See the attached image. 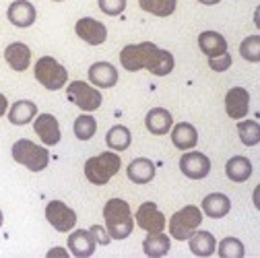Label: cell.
I'll return each mask as SVG.
<instances>
[{
    "mask_svg": "<svg viewBox=\"0 0 260 258\" xmlns=\"http://www.w3.org/2000/svg\"><path fill=\"white\" fill-rule=\"evenodd\" d=\"M120 62L128 73H139L147 69L155 77H166L174 71V54L168 50H161L151 42L143 44H130L122 48Z\"/></svg>",
    "mask_w": 260,
    "mask_h": 258,
    "instance_id": "6da1fadb",
    "label": "cell"
},
{
    "mask_svg": "<svg viewBox=\"0 0 260 258\" xmlns=\"http://www.w3.org/2000/svg\"><path fill=\"white\" fill-rule=\"evenodd\" d=\"M106 230L112 240H126L135 230V217L128 203L122 199H110L104 207Z\"/></svg>",
    "mask_w": 260,
    "mask_h": 258,
    "instance_id": "7a4b0ae2",
    "label": "cell"
},
{
    "mask_svg": "<svg viewBox=\"0 0 260 258\" xmlns=\"http://www.w3.org/2000/svg\"><path fill=\"white\" fill-rule=\"evenodd\" d=\"M122 168V159L120 155H116L114 151H106L102 155H95L91 159H87L85 164V176L91 184L95 186H104L108 184Z\"/></svg>",
    "mask_w": 260,
    "mask_h": 258,
    "instance_id": "3957f363",
    "label": "cell"
},
{
    "mask_svg": "<svg viewBox=\"0 0 260 258\" xmlns=\"http://www.w3.org/2000/svg\"><path fill=\"white\" fill-rule=\"evenodd\" d=\"M13 159L25 166L29 172H44L50 164V153L46 147H40L27 139H21L13 145Z\"/></svg>",
    "mask_w": 260,
    "mask_h": 258,
    "instance_id": "277c9868",
    "label": "cell"
},
{
    "mask_svg": "<svg viewBox=\"0 0 260 258\" xmlns=\"http://www.w3.org/2000/svg\"><path fill=\"white\" fill-rule=\"evenodd\" d=\"M201 223H203V211L194 205H188L170 217V225H166V228H170V236L174 240L184 242L192 236V232L199 230Z\"/></svg>",
    "mask_w": 260,
    "mask_h": 258,
    "instance_id": "5b68a950",
    "label": "cell"
},
{
    "mask_svg": "<svg viewBox=\"0 0 260 258\" xmlns=\"http://www.w3.org/2000/svg\"><path fill=\"white\" fill-rule=\"evenodd\" d=\"M36 79L38 83H42L46 89L50 91H58L67 85L69 81V73L62 67L58 60H54L52 56H42L36 64Z\"/></svg>",
    "mask_w": 260,
    "mask_h": 258,
    "instance_id": "8992f818",
    "label": "cell"
},
{
    "mask_svg": "<svg viewBox=\"0 0 260 258\" xmlns=\"http://www.w3.org/2000/svg\"><path fill=\"white\" fill-rule=\"evenodd\" d=\"M67 98L71 104H75L77 108H81L83 112H95L102 106V93L100 89H95L91 85H87L85 81H73L67 89Z\"/></svg>",
    "mask_w": 260,
    "mask_h": 258,
    "instance_id": "52a82bcc",
    "label": "cell"
},
{
    "mask_svg": "<svg viewBox=\"0 0 260 258\" xmlns=\"http://www.w3.org/2000/svg\"><path fill=\"white\" fill-rule=\"evenodd\" d=\"M46 219H48V223L52 225V228L56 232H60V234L71 232L75 225H77V213L69 205H64L62 201L48 203V207H46Z\"/></svg>",
    "mask_w": 260,
    "mask_h": 258,
    "instance_id": "ba28073f",
    "label": "cell"
},
{
    "mask_svg": "<svg viewBox=\"0 0 260 258\" xmlns=\"http://www.w3.org/2000/svg\"><path fill=\"white\" fill-rule=\"evenodd\" d=\"M180 172L190 180H203L211 172V159L199 151L184 153L180 157Z\"/></svg>",
    "mask_w": 260,
    "mask_h": 258,
    "instance_id": "9c48e42d",
    "label": "cell"
},
{
    "mask_svg": "<svg viewBox=\"0 0 260 258\" xmlns=\"http://www.w3.org/2000/svg\"><path fill=\"white\" fill-rule=\"evenodd\" d=\"M137 225L141 230H145L147 234H155V232H164L166 230V215L157 209L155 203H143L137 211Z\"/></svg>",
    "mask_w": 260,
    "mask_h": 258,
    "instance_id": "30bf717a",
    "label": "cell"
},
{
    "mask_svg": "<svg viewBox=\"0 0 260 258\" xmlns=\"http://www.w3.org/2000/svg\"><path fill=\"white\" fill-rule=\"evenodd\" d=\"M75 31L77 36L87 42L89 46H102L106 40H108V29L104 23H100L97 19H91V17H85V19H79L77 25H75Z\"/></svg>",
    "mask_w": 260,
    "mask_h": 258,
    "instance_id": "8fae6325",
    "label": "cell"
},
{
    "mask_svg": "<svg viewBox=\"0 0 260 258\" xmlns=\"http://www.w3.org/2000/svg\"><path fill=\"white\" fill-rule=\"evenodd\" d=\"M225 110L227 116L234 120H242L250 112V93L244 87H234L225 95Z\"/></svg>",
    "mask_w": 260,
    "mask_h": 258,
    "instance_id": "7c38bea8",
    "label": "cell"
},
{
    "mask_svg": "<svg viewBox=\"0 0 260 258\" xmlns=\"http://www.w3.org/2000/svg\"><path fill=\"white\" fill-rule=\"evenodd\" d=\"M34 131L42 139L44 145H58L60 143V124L52 114H40L34 122Z\"/></svg>",
    "mask_w": 260,
    "mask_h": 258,
    "instance_id": "4fadbf2b",
    "label": "cell"
},
{
    "mask_svg": "<svg viewBox=\"0 0 260 258\" xmlns=\"http://www.w3.org/2000/svg\"><path fill=\"white\" fill-rule=\"evenodd\" d=\"M89 81L100 89H110L118 83V71L110 62H95L89 67Z\"/></svg>",
    "mask_w": 260,
    "mask_h": 258,
    "instance_id": "5bb4252c",
    "label": "cell"
},
{
    "mask_svg": "<svg viewBox=\"0 0 260 258\" xmlns=\"http://www.w3.org/2000/svg\"><path fill=\"white\" fill-rule=\"evenodd\" d=\"M7 17L15 27H31L36 23L38 13H36V7L31 5L29 0H15L7 11Z\"/></svg>",
    "mask_w": 260,
    "mask_h": 258,
    "instance_id": "9a60e30c",
    "label": "cell"
},
{
    "mask_svg": "<svg viewBox=\"0 0 260 258\" xmlns=\"http://www.w3.org/2000/svg\"><path fill=\"white\" fill-rule=\"evenodd\" d=\"M95 238L89 230H75L71 236H69V252L77 258H87L95 252Z\"/></svg>",
    "mask_w": 260,
    "mask_h": 258,
    "instance_id": "2e32d148",
    "label": "cell"
},
{
    "mask_svg": "<svg viewBox=\"0 0 260 258\" xmlns=\"http://www.w3.org/2000/svg\"><path fill=\"white\" fill-rule=\"evenodd\" d=\"M145 126L151 135L161 137V135H168L172 131L174 118L166 108H153V110H149V114L145 118Z\"/></svg>",
    "mask_w": 260,
    "mask_h": 258,
    "instance_id": "e0dca14e",
    "label": "cell"
},
{
    "mask_svg": "<svg viewBox=\"0 0 260 258\" xmlns=\"http://www.w3.org/2000/svg\"><path fill=\"white\" fill-rule=\"evenodd\" d=\"M172 143L176 149L180 151H188V149H194L199 143V133L197 128L188 122H180L176 126H172Z\"/></svg>",
    "mask_w": 260,
    "mask_h": 258,
    "instance_id": "ac0fdd59",
    "label": "cell"
},
{
    "mask_svg": "<svg viewBox=\"0 0 260 258\" xmlns=\"http://www.w3.org/2000/svg\"><path fill=\"white\" fill-rule=\"evenodd\" d=\"M5 58L9 62V67L17 73H23L29 69L31 64V50L29 46L21 44V42H15V44H9L7 50H5Z\"/></svg>",
    "mask_w": 260,
    "mask_h": 258,
    "instance_id": "d6986e66",
    "label": "cell"
},
{
    "mask_svg": "<svg viewBox=\"0 0 260 258\" xmlns=\"http://www.w3.org/2000/svg\"><path fill=\"white\" fill-rule=\"evenodd\" d=\"M230 211H232V201L225 195H221V192H213V195L203 199V213L211 219H221Z\"/></svg>",
    "mask_w": 260,
    "mask_h": 258,
    "instance_id": "ffe728a7",
    "label": "cell"
},
{
    "mask_svg": "<svg viewBox=\"0 0 260 258\" xmlns=\"http://www.w3.org/2000/svg\"><path fill=\"white\" fill-rule=\"evenodd\" d=\"M188 246H190V252L194 256H211V254H215L217 240L211 232H199L197 230L188 238Z\"/></svg>",
    "mask_w": 260,
    "mask_h": 258,
    "instance_id": "44dd1931",
    "label": "cell"
},
{
    "mask_svg": "<svg viewBox=\"0 0 260 258\" xmlns=\"http://www.w3.org/2000/svg\"><path fill=\"white\" fill-rule=\"evenodd\" d=\"M126 172H128L130 182H135V184H149L155 178V166H153V161L147 159V157L135 159L133 164L128 166Z\"/></svg>",
    "mask_w": 260,
    "mask_h": 258,
    "instance_id": "7402d4cb",
    "label": "cell"
},
{
    "mask_svg": "<svg viewBox=\"0 0 260 258\" xmlns=\"http://www.w3.org/2000/svg\"><path fill=\"white\" fill-rule=\"evenodd\" d=\"M199 48L209 58H215V56H221L227 52V42L221 34H217V31H203L199 36Z\"/></svg>",
    "mask_w": 260,
    "mask_h": 258,
    "instance_id": "603a6c76",
    "label": "cell"
},
{
    "mask_svg": "<svg viewBox=\"0 0 260 258\" xmlns=\"http://www.w3.org/2000/svg\"><path fill=\"white\" fill-rule=\"evenodd\" d=\"M254 168H252V161L248 157L236 155L225 164V174L232 182H246L252 176Z\"/></svg>",
    "mask_w": 260,
    "mask_h": 258,
    "instance_id": "cb8c5ba5",
    "label": "cell"
},
{
    "mask_svg": "<svg viewBox=\"0 0 260 258\" xmlns=\"http://www.w3.org/2000/svg\"><path fill=\"white\" fill-rule=\"evenodd\" d=\"M170 236H166L164 232H155V234H147V238L143 240V250L147 256L151 258H159V256H166L170 252Z\"/></svg>",
    "mask_w": 260,
    "mask_h": 258,
    "instance_id": "d4e9b609",
    "label": "cell"
},
{
    "mask_svg": "<svg viewBox=\"0 0 260 258\" xmlns=\"http://www.w3.org/2000/svg\"><path fill=\"white\" fill-rule=\"evenodd\" d=\"M36 116H38V106L29 100H19L9 110V120H11V124H17V126L31 122Z\"/></svg>",
    "mask_w": 260,
    "mask_h": 258,
    "instance_id": "484cf974",
    "label": "cell"
},
{
    "mask_svg": "<svg viewBox=\"0 0 260 258\" xmlns=\"http://www.w3.org/2000/svg\"><path fill=\"white\" fill-rule=\"evenodd\" d=\"M106 143L112 151H126L130 147V143H133V135H130V131L126 126L118 124V126H112L108 131Z\"/></svg>",
    "mask_w": 260,
    "mask_h": 258,
    "instance_id": "4316f807",
    "label": "cell"
},
{
    "mask_svg": "<svg viewBox=\"0 0 260 258\" xmlns=\"http://www.w3.org/2000/svg\"><path fill=\"white\" fill-rule=\"evenodd\" d=\"M139 5L145 13L155 17H170L178 7V0H139Z\"/></svg>",
    "mask_w": 260,
    "mask_h": 258,
    "instance_id": "83f0119b",
    "label": "cell"
},
{
    "mask_svg": "<svg viewBox=\"0 0 260 258\" xmlns=\"http://www.w3.org/2000/svg\"><path fill=\"white\" fill-rule=\"evenodd\" d=\"M73 128H75V137L79 141H89L97 133V120L93 116H89V114H81L75 120V126Z\"/></svg>",
    "mask_w": 260,
    "mask_h": 258,
    "instance_id": "f1b7e54d",
    "label": "cell"
},
{
    "mask_svg": "<svg viewBox=\"0 0 260 258\" xmlns=\"http://www.w3.org/2000/svg\"><path fill=\"white\" fill-rule=\"evenodd\" d=\"M238 133H240V139L246 147H256L260 143V126L258 122L254 120H244L238 124Z\"/></svg>",
    "mask_w": 260,
    "mask_h": 258,
    "instance_id": "f546056e",
    "label": "cell"
},
{
    "mask_svg": "<svg viewBox=\"0 0 260 258\" xmlns=\"http://www.w3.org/2000/svg\"><path fill=\"white\" fill-rule=\"evenodd\" d=\"M219 256L223 258H242L244 256V244L238 238H225L219 242V248H215Z\"/></svg>",
    "mask_w": 260,
    "mask_h": 258,
    "instance_id": "4dcf8cb0",
    "label": "cell"
},
{
    "mask_svg": "<svg viewBox=\"0 0 260 258\" xmlns=\"http://www.w3.org/2000/svg\"><path fill=\"white\" fill-rule=\"evenodd\" d=\"M240 54L248 62H260V38L258 36L246 38L240 46Z\"/></svg>",
    "mask_w": 260,
    "mask_h": 258,
    "instance_id": "1f68e13d",
    "label": "cell"
},
{
    "mask_svg": "<svg viewBox=\"0 0 260 258\" xmlns=\"http://www.w3.org/2000/svg\"><path fill=\"white\" fill-rule=\"evenodd\" d=\"M97 3H100L102 13L110 15V17L122 15V13H124V9H126V0H97Z\"/></svg>",
    "mask_w": 260,
    "mask_h": 258,
    "instance_id": "d6a6232c",
    "label": "cell"
},
{
    "mask_svg": "<svg viewBox=\"0 0 260 258\" xmlns=\"http://www.w3.org/2000/svg\"><path fill=\"white\" fill-rule=\"evenodd\" d=\"M209 67L215 71V73H225L227 69L232 67V56L230 54H221V56H215V58H209Z\"/></svg>",
    "mask_w": 260,
    "mask_h": 258,
    "instance_id": "836d02e7",
    "label": "cell"
},
{
    "mask_svg": "<svg viewBox=\"0 0 260 258\" xmlns=\"http://www.w3.org/2000/svg\"><path fill=\"white\" fill-rule=\"evenodd\" d=\"M89 232L93 234V238H95V242H97V244H102V246H108V244L112 242V238H110L108 230H104L102 225H93V228H91Z\"/></svg>",
    "mask_w": 260,
    "mask_h": 258,
    "instance_id": "e575fe53",
    "label": "cell"
},
{
    "mask_svg": "<svg viewBox=\"0 0 260 258\" xmlns=\"http://www.w3.org/2000/svg\"><path fill=\"white\" fill-rule=\"evenodd\" d=\"M48 256L52 258V256H69V250H64V248H52L50 252H48Z\"/></svg>",
    "mask_w": 260,
    "mask_h": 258,
    "instance_id": "d590c367",
    "label": "cell"
},
{
    "mask_svg": "<svg viewBox=\"0 0 260 258\" xmlns=\"http://www.w3.org/2000/svg\"><path fill=\"white\" fill-rule=\"evenodd\" d=\"M9 110V102H7V98L3 93H0V116H5V112Z\"/></svg>",
    "mask_w": 260,
    "mask_h": 258,
    "instance_id": "8d00e7d4",
    "label": "cell"
},
{
    "mask_svg": "<svg viewBox=\"0 0 260 258\" xmlns=\"http://www.w3.org/2000/svg\"><path fill=\"white\" fill-rule=\"evenodd\" d=\"M201 5H207V7H213V5H217V3H221V0H199Z\"/></svg>",
    "mask_w": 260,
    "mask_h": 258,
    "instance_id": "74e56055",
    "label": "cell"
},
{
    "mask_svg": "<svg viewBox=\"0 0 260 258\" xmlns=\"http://www.w3.org/2000/svg\"><path fill=\"white\" fill-rule=\"evenodd\" d=\"M3 219H5V217H3V211H0V228H3Z\"/></svg>",
    "mask_w": 260,
    "mask_h": 258,
    "instance_id": "f35d334b",
    "label": "cell"
},
{
    "mask_svg": "<svg viewBox=\"0 0 260 258\" xmlns=\"http://www.w3.org/2000/svg\"><path fill=\"white\" fill-rule=\"evenodd\" d=\"M54 3H62V0H54Z\"/></svg>",
    "mask_w": 260,
    "mask_h": 258,
    "instance_id": "ab89813d",
    "label": "cell"
}]
</instances>
